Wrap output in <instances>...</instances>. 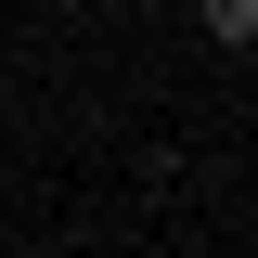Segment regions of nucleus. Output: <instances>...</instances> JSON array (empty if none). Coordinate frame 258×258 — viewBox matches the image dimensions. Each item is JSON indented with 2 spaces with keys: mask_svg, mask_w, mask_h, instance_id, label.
Segmentation results:
<instances>
[{
  "mask_svg": "<svg viewBox=\"0 0 258 258\" xmlns=\"http://www.w3.org/2000/svg\"><path fill=\"white\" fill-rule=\"evenodd\" d=\"M194 13H207V39H232V52L258 39V0H194Z\"/></svg>",
  "mask_w": 258,
  "mask_h": 258,
  "instance_id": "nucleus-1",
  "label": "nucleus"
}]
</instances>
